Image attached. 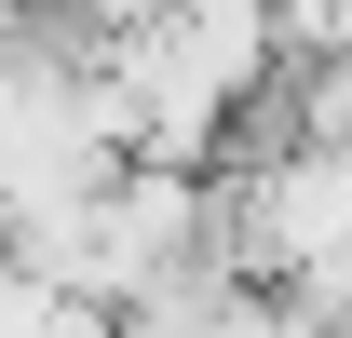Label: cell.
<instances>
[{
  "instance_id": "1",
  "label": "cell",
  "mask_w": 352,
  "mask_h": 338,
  "mask_svg": "<svg viewBox=\"0 0 352 338\" xmlns=\"http://www.w3.org/2000/svg\"><path fill=\"white\" fill-rule=\"evenodd\" d=\"M28 14H41L68 54H109V41H135V27H163L176 0H28Z\"/></svg>"
}]
</instances>
